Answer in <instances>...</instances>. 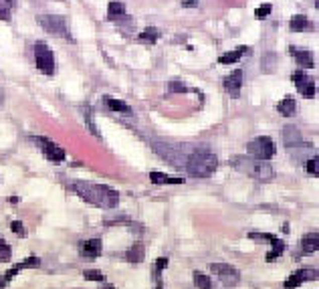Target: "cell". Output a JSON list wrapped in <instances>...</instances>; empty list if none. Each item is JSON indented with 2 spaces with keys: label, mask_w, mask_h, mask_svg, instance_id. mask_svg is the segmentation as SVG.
<instances>
[{
  "label": "cell",
  "mask_w": 319,
  "mask_h": 289,
  "mask_svg": "<svg viewBox=\"0 0 319 289\" xmlns=\"http://www.w3.org/2000/svg\"><path fill=\"white\" fill-rule=\"evenodd\" d=\"M77 196H81L85 202L99 206V208H115L119 204V194L117 190L105 186V184H93V182H73L69 186Z\"/></svg>",
  "instance_id": "obj_1"
},
{
  "label": "cell",
  "mask_w": 319,
  "mask_h": 289,
  "mask_svg": "<svg viewBox=\"0 0 319 289\" xmlns=\"http://www.w3.org/2000/svg\"><path fill=\"white\" fill-rule=\"evenodd\" d=\"M230 164L238 172H243V174H247L251 178H257L261 182H269V180L275 178V172L267 164V160H255V158H247V156H236V158L230 160Z\"/></svg>",
  "instance_id": "obj_2"
},
{
  "label": "cell",
  "mask_w": 319,
  "mask_h": 289,
  "mask_svg": "<svg viewBox=\"0 0 319 289\" xmlns=\"http://www.w3.org/2000/svg\"><path fill=\"white\" fill-rule=\"evenodd\" d=\"M216 166H218L216 156L210 154V152H206V150L194 152V154L190 156V160H188V172H190V176H194V178H206V176L214 174Z\"/></svg>",
  "instance_id": "obj_3"
},
{
  "label": "cell",
  "mask_w": 319,
  "mask_h": 289,
  "mask_svg": "<svg viewBox=\"0 0 319 289\" xmlns=\"http://www.w3.org/2000/svg\"><path fill=\"white\" fill-rule=\"evenodd\" d=\"M277 148H275V141L267 135H259L249 143V154L255 160H271L275 156Z\"/></svg>",
  "instance_id": "obj_4"
},
{
  "label": "cell",
  "mask_w": 319,
  "mask_h": 289,
  "mask_svg": "<svg viewBox=\"0 0 319 289\" xmlns=\"http://www.w3.org/2000/svg\"><path fill=\"white\" fill-rule=\"evenodd\" d=\"M35 61H37V67L41 73H45V75L55 73V57H53V51L45 43L35 45Z\"/></svg>",
  "instance_id": "obj_5"
},
{
  "label": "cell",
  "mask_w": 319,
  "mask_h": 289,
  "mask_svg": "<svg viewBox=\"0 0 319 289\" xmlns=\"http://www.w3.org/2000/svg\"><path fill=\"white\" fill-rule=\"evenodd\" d=\"M39 25L55 35V37H69V29H67V23L63 17H55V15H47V17H39Z\"/></svg>",
  "instance_id": "obj_6"
},
{
  "label": "cell",
  "mask_w": 319,
  "mask_h": 289,
  "mask_svg": "<svg viewBox=\"0 0 319 289\" xmlns=\"http://www.w3.org/2000/svg\"><path fill=\"white\" fill-rule=\"evenodd\" d=\"M210 269H212V273L222 281V285H226V287H234V285L241 281V273H238L232 265H226V263H212Z\"/></svg>",
  "instance_id": "obj_7"
},
{
  "label": "cell",
  "mask_w": 319,
  "mask_h": 289,
  "mask_svg": "<svg viewBox=\"0 0 319 289\" xmlns=\"http://www.w3.org/2000/svg\"><path fill=\"white\" fill-rule=\"evenodd\" d=\"M291 81L295 83V87L299 89V93L301 95H305V97H313L315 95V83H313V79H309L303 71H295L293 75H291Z\"/></svg>",
  "instance_id": "obj_8"
},
{
  "label": "cell",
  "mask_w": 319,
  "mask_h": 289,
  "mask_svg": "<svg viewBox=\"0 0 319 289\" xmlns=\"http://www.w3.org/2000/svg\"><path fill=\"white\" fill-rule=\"evenodd\" d=\"M313 279H317V271H315V269H299V271H295V273L285 281V289L299 287L301 283L313 281Z\"/></svg>",
  "instance_id": "obj_9"
},
{
  "label": "cell",
  "mask_w": 319,
  "mask_h": 289,
  "mask_svg": "<svg viewBox=\"0 0 319 289\" xmlns=\"http://www.w3.org/2000/svg\"><path fill=\"white\" fill-rule=\"evenodd\" d=\"M41 265V259L39 257H29V259H25L23 263H17V265H13L9 271H7V275H5V283H9V281H13L15 277H17V273L19 271H23V269H35V267H39Z\"/></svg>",
  "instance_id": "obj_10"
},
{
  "label": "cell",
  "mask_w": 319,
  "mask_h": 289,
  "mask_svg": "<svg viewBox=\"0 0 319 289\" xmlns=\"http://www.w3.org/2000/svg\"><path fill=\"white\" fill-rule=\"evenodd\" d=\"M241 87H243V71L236 69V71H232V73L224 79V89H226L232 97H238V95H241Z\"/></svg>",
  "instance_id": "obj_11"
},
{
  "label": "cell",
  "mask_w": 319,
  "mask_h": 289,
  "mask_svg": "<svg viewBox=\"0 0 319 289\" xmlns=\"http://www.w3.org/2000/svg\"><path fill=\"white\" fill-rule=\"evenodd\" d=\"M43 152H45V156H47L51 162H55V164H59V162L65 160V150H63L61 146H57V143L49 141V139H43Z\"/></svg>",
  "instance_id": "obj_12"
},
{
  "label": "cell",
  "mask_w": 319,
  "mask_h": 289,
  "mask_svg": "<svg viewBox=\"0 0 319 289\" xmlns=\"http://www.w3.org/2000/svg\"><path fill=\"white\" fill-rule=\"evenodd\" d=\"M101 249H103L101 239H87V241L81 243V255L87 257V259L99 257V255H101Z\"/></svg>",
  "instance_id": "obj_13"
},
{
  "label": "cell",
  "mask_w": 319,
  "mask_h": 289,
  "mask_svg": "<svg viewBox=\"0 0 319 289\" xmlns=\"http://www.w3.org/2000/svg\"><path fill=\"white\" fill-rule=\"evenodd\" d=\"M289 53H291V57H293L303 69H313V67H315V65H313V55H311L309 51L297 49V47H289Z\"/></svg>",
  "instance_id": "obj_14"
},
{
  "label": "cell",
  "mask_w": 319,
  "mask_h": 289,
  "mask_svg": "<svg viewBox=\"0 0 319 289\" xmlns=\"http://www.w3.org/2000/svg\"><path fill=\"white\" fill-rule=\"evenodd\" d=\"M283 141H285V146L287 148H297V146H301V131L295 127V125H287L285 129H283Z\"/></svg>",
  "instance_id": "obj_15"
},
{
  "label": "cell",
  "mask_w": 319,
  "mask_h": 289,
  "mask_svg": "<svg viewBox=\"0 0 319 289\" xmlns=\"http://www.w3.org/2000/svg\"><path fill=\"white\" fill-rule=\"evenodd\" d=\"M103 105H105V107H109L111 111L131 115V107H129L125 101H119V99H115V97H103Z\"/></svg>",
  "instance_id": "obj_16"
},
{
  "label": "cell",
  "mask_w": 319,
  "mask_h": 289,
  "mask_svg": "<svg viewBox=\"0 0 319 289\" xmlns=\"http://www.w3.org/2000/svg\"><path fill=\"white\" fill-rule=\"evenodd\" d=\"M149 180L153 184H184V178L178 176H168L164 172H149Z\"/></svg>",
  "instance_id": "obj_17"
},
{
  "label": "cell",
  "mask_w": 319,
  "mask_h": 289,
  "mask_svg": "<svg viewBox=\"0 0 319 289\" xmlns=\"http://www.w3.org/2000/svg\"><path fill=\"white\" fill-rule=\"evenodd\" d=\"M125 17V5L121 0H111L109 7H107V19L109 21H119Z\"/></svg>",
  "instance_id": "obj_18"
},
{
  "label": "cell",
  "mask_w": 319,
  "mask_h": 289,
  "mask_svg": "<svg viewBox=\"0 0 319 289\" xmlns=\"http://www.w3.org/2000/svg\"><path fill=\"white\" fill-rule=\"evenodd\" d=\"M247 51H249V47H238V49H234V51H230V53L220 55L218 63H220V65H230V63H236V61H241V57H243Z\"/></svg>",
  "instance_id": "obj_19"
},
{
  "label": "cell",
  "mask_w": 319,
  "mask_h": 289,
  "mask_svg": "<svg viewBox=\"0 0 319 289\" xmlns=\"http://www.w3.org/2000/svg\"><path fill=\"white\" fill-rule=\"evenodd\" d=\"M319 249V235H305L301 241V251L303 253H315Z\"/></svg>",
  "instance_id": "obj_20"
},
{
  "label": "cell",
  "mask_w": 319,
  "mask_h": 289,
  "mask_svg": "<svg viewBox=\"0 0 319 289\" xmlns=\"http://www.w3.org/2000/svg\"><path fill=\"white\" fill-rule=\"evenodd\" d=\"M277 111H279V113H283V115H287V117L295 115V111H297V103H295V99H291V97H285L283 101H279V105H277Z\"/></svg>",
  "instance_id": "obj_21"
},
{
  "label": "cell",
  "mask_w": 319,
  "mask_h": 289,
  "mask_svg": "<svg viewBox=\"0 0 319 289\" xmlns=\"http://www.w3.org/2000/svg\"><path fill=\"white\" fill-rule=\"evenodd\" d=\"M125 259L131 263H139L143 259V245L141 243H133L127 251H125Z\"/></svg>",
  "instance_id": "obj_22"
},
{
  "label": "cell",
  "mask_w": 319,
  "mask_h": 289,
  "mask_svg": "<svg viewBox=\"0 0 319 289\" xmlns=\"http://www.w3.org/2000/svg\"><path fill=\"white\" fill-rule=\"evenodd\" d=\"M289 27H291V31H295V33H301V31H307V29H311V23L307 21V17H303V15H295V17L291 19Z\"/></svg>",
  "instance_id": "obj_23"
},
{
  "label": "cell",
  "mask_w": 319,
  "mask_h": 289,
  "mask_svg": "<svg viewBox=\"0 0 319 289\" xmlns=\"http://www.w3.org/2000/svg\"><path fill=\"white\" fill-rule=\"evenodd\" d=\"M157 39H160V31H157L155 27H147V29L139 35V41H141V43H147V45H153Z\"/></svg>",
  "instance_id": "obj_24"
},
{
  "label": "cell",
  "mask_w": 319,
  "mask_h": 289,
  "mask_svg": "<svg viewBox=\"0 0 319 289\" xmlns=\"http://www.w3.org/2000/svg\"><path fill=\"white\" fill-rule=\"evenodd\" d=\"M283 251H285V243L281 241V239H277L275 243H273V249L267 253V261L271 263V261H275L277 257H281L283 255Z\"/></svg>",
  "instance_id": "obj_25"
},
{
  "label": "cell",
  "mask_w": 319,
  "mask_h": 289,
  "mask_svg": "<svg viewBox=\"0 0 319 289\" xmlns=\"http://www.w3.org/2000/svg\"><path fill=\"white\" fill-rule=\"evenodd\" d=\"M194 283H196V287H200V289H212L210 277L204 275V273H200V271H194Z\"/></svg>",
  "instance_id": "obj_26"
},
{
  "label": "cell",
  "mask_w": 319,
  "mask_h": 289,
  "mask_svg": "<svg viewBox=\"0 0 319 289\" xmlns=\"http://www.w3.org/2000/svg\"><path fill=\"white\" fill-rule=\"evenodd\" d=\"M13 7H15V0H0V21H9Z\"/></svg>",
  "instance_id": "obj_27"
},
{
  "label": "cell",
  "mask_w": 319,
  "mask_h": 289,
  "mask_svg": "<svg viewBox=\"0 0 319 289\" xmlns=\"http://www.w3.org/2000/svg\"><path fill=\"white\" fill-rule=\"evenodd\" d=\"M11 255H13V249H11V245L0 237V261H11Z\"/></svg>",
  "instance_id": "obj_28"
},
{
  "label": "cell",
  "mask_w": 319,
  "mask_h": 289,
  "mask_svg": "<svg viewBox=\"0 0 319 289\" xmlns=\"http://www.w3.org/2000/svg\"><path fill=\"white\" fill-rule=\"evenodd\" d=\"M249 239H253V241H269L271 245L279 239V237H275V235H269V233H249Z\"/></svg>",
  "instance_id": "obj_29"
},
{
  "label": "cell",
  "mask_w": 319,
  "mask_h": 289,
  "mask_svg": "<svg viewBox=\"0 0 319 289\" xmlns=\"http://www.w3.org/2000/svg\"><path fill=\"white\" fill-rule=\"evenodd\" d=\"M83 279H87V281H103L105 275H103L101 271H97V269H87V271L83 273Z\"/></svg>",
  "instance_id": "obj_30"
},
{
  "label": "cell",
  "mask_w": 319,
  "mask_h": 289,
  "mask_svg": "<svg viewBox=\"0 0 319 289\" xmlns=\"http://www.w3.org/2000/svg\"><path fill=\"white\" fill-rule=\"evenodd\" d=\"M168 89H170V91H174V93H186V91H188V87H186L180 79H172V81H170V85H168Z\"/></svg>",
  "instance_id": "obj_31"
},
{
  "label": "cell",
  "mask_w": 319,
  "mask_h": 289,
  "mask_svg": "<svg viewBox=\"0 0 319 289\" xmlns=\"http://www.w3.org/2000/svg\"><path fill=\"white\" fill-rule=\"evenodd\" d=\"M305 168H307V172H309V174L319 176V156H317V158H313V160H307Z\"/></svg>",
  "instance_id": "obj_32"
},
{
  "label": "cell",
  "mask_w": 319,
  "mask_h": 289,
  "mask_svg": "<svg viewBox=\"0 0 319 289\" xmlns=\"http://www.w3.org/2000/svg\"><path fill=\"white\" fill-rule=\"evenodd\" d=\"M269 15H271V5H263V7H259V9L255 11V17H257L259 21H265Z\"/></svg>",
  "instance_id": "obj_33"
},
{
  "label": "cell",
  "mask_w": 319,
  "mask_h": 289,
  "mask_svg": "<svg viewBox=\"0 0 319 289\" xmlns=\"http://www.w3.org/2000/svg\"><path fill=\"white\" fill-rule=\"evenodd\" d=\"M11 229H13L19 237H25V225H23L21 221H13V223H11Z\"/></svg>",
  "instance_id": "obj_34"
},
{
  "label": "cell",
  "mask_w": 319,
  "mask_h": 289,
  "mask_svg": "<svg viewBox=\"0 0 319 289\" xmlns=\"http://www.w3.org/2000/svg\"><path fill=\"white\" fill-rule=\"evenodd\" d=\"M168 267V259L166 257H160L157 261H155V271L160 273V271H162V269H166Z\"/></svg>",
  "instance_id": "obj_35"
},
{
  "label": "cell",
  "mask_w": 319,
  "mask_h": 289,
  "mask_svg": "<svg viewBox=\"0 0 319 289\" xmlns=\"http://www.w3.org/2000/svg\"><path fill=\"white\" fill-rule=\"evenodd\" d=\"M182 7L190 9V7H198V0H182Z\"/></svg>",
  "instance_id": "obj_36"
},
{
  "label": "cell",
  "mask_w": 319,
  "mask_h": 289,
  "mask_svg": "<svg viewBox=\"0 0 319 289\" xmlns=\"http://www.w3.org/2000/svg\"><path fill=\"white\" fill-rule=\"evenodd\" d=\"M0 103H3V89H0Z\"/></svg>",
  "instance_id": "obj_37"
},
{
  "label": "cell",
  "mask_w": 319,
  "mask_h": 289,
  "mask_svg": "<svg viewBox=\"0 0 319 289\" xmlns=\"http://www.w3.org/2000/svg\"><path fill=\"white\" fill-rule=\"evenodd\" d=\"M315 7H317V11H319V0H315Z\"/></svg>",
  "instance_id": "obj_38"
},
{
  "label": "cell",
  "mask_w": 319,
  "mask_h": 289,
  "mask_svg": "<svg viewBox=\"0 0 319 289\" xmlns=\"http://www.w3.org/2000/svg\"><path fill=\"white\" fill-rule=\"evenodd\" d=\"M3 285H5V281H3V279H0V289H3Z\"/></svg>",
  "instance_id": "obj_39"
},
{
  "label": "cell",
  "mask_w": 319,
  "mask_h": 289,
  "mask_svg": "<svg viewBox=\"0 0 319 289\" xmlns=\"http://www.w3.org/2000/svg\"><path fill=\"white\" fill-rule=\"evenodd\" d=\"M105 289H113V287H105Z\"/></svg>",
  "instance_id": "obj_40"
},
{
  "label": "cell",
  "mask_w": 319,
  "mask_h": 289,
  "mask_svg": "<svg viewBox=\"0 0 319 289\" xmlns=\"http://www.w3.org/2000/svg\"><path fill=\"white\" fill-rule=\"evenodd\" d=\"M157 289H162V287H157Z\"/></svg>",
  "instance_id": "obj_41"
}]
</instances>
